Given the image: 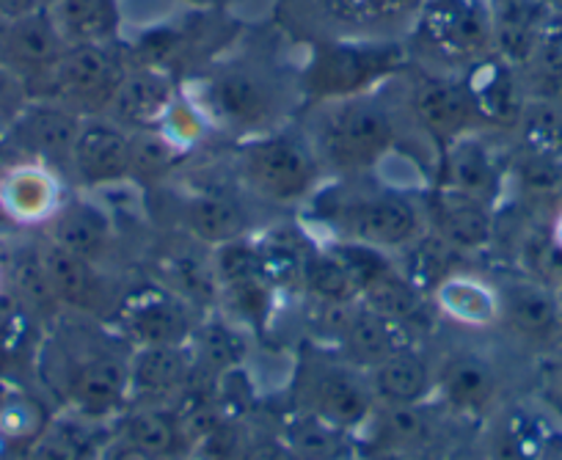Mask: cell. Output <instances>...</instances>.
Here are the masks:
<instances>
[{
	"label": "cell",
	"mask_w": 562,
	"mask_h": 460,
	"mask_svg": "<svg viewBox=\"0 0 562 460\" xmlns=\"http://www.w3.org/2000/svg\"><path fill=\"white\" fill-rule=\"evenodd\" d=\"M361 180L364 177L328 180L306 204L312 221L326 232L321 243H361L394 257L428 232L422 193L397 191L378 182L375 177L372 186H364Z\"/></svg>",
	"instance_id": "6da1fadb"
},
{
	"label": "cell",
	"mask_w": 562,
	"mask_h": 460,
	"mask_svg": "<svg viewBox=\"0 0 562 460\" xmlns=\"http://www.w3.org/2000/svg\"><path fill=\"white\" fill-rule=\"evenodd\" d=\"M328 180L370 177L403 141L400 116L375 91L317 100L301 133Z\"/></svg>",
	"instance_id": "7a4b0ae2"
},
{
	"label": "cell",
	"mask_w": 562,
	"mask_h": 460,
	"mask_svg": "<svg viewBox=\"0 0 562 460\" xmlns=\"http://www.w3.org/2000/svg\"><path fill=\"white\" fill-rule=\"evenodd\" d=\"M207 119L210 130L257 138L284 127L290 113V86L273 69L257 61H232L213 67L186 94Z\"/></svg>",
	"instance_id": "3957f363"
},
{
	"label": "cell",
	"mask_w": 562,
	"mask_h": 460,
	"mask_svg": "<svg viewBox=\"0 0 562 460\" xmlns=\"http://www.w3.org/2000/svg\"><path fill=\"white\" fill-rule=\"evenodd\" d=\"M232 177L243 197L276 210L306 207L328 182L304 135L284 130L237 141Z\"/></svg>",
	"instance_id": "277c9868"
},
{
	"label": "cell",
	"mask_w": 562,
	"mask_h": 460,
	"mask_svg": "<svg viewBox=\"0 0 562 460\" xmlns=\"http://www.w3.org/2000/svg\"><path fill=\"white\" fill-rule=\"evenodd\" d=\"M414 42L436 72H467L494 56L491 0H425L414 20Z\"/></svg>",
	"instance_id": "5b68a950"
},
{
	"label": "cell",
	"mask_w": 562,
	"mask_h": 460,
	"mask_svg": "<svg viewBox=\"0 0 562 460\" xmlns=\"http://www.w3.org/2000/svg\"><path fill=\"white\" fill-rule=\"evenodd\" d=\"M299 408L359 436L378 408L367 372L348 364L342 356H315L295 375Z\"/></svg>",
	"instance_id": "8992f818"
},
{
	"label": "cell",
	"mask_w": 562,
	"mask_h": 460,
	"mask_svg": "<svg viewBox=\"0 0 562 460\" xmlns=\"http://www.w3.org/2000/svg\"><path fill=\"white\" fill-rule=\"evenodd\" d=\"M405 111H408L411 133L416 130L419 138L430 141L439 149L461 135L485 133L472 94L456 72L422 69L408 83Z\"/></svg>",
	"instance_id": "52a82bcc"
},
{
	"label": "cell",
	"mask_w": 562,
	"mask_h": 460,
	"mask_svg": "<svg viewBox=\"0 0 562 460\" xmlns=\"http://www.w3.org/2000/svg\"><path fill=\"white\" fill-rule=\"evenodd\" d=\"M127 64L113 45H69L50 72L40 80L50 100L75 108L83 116L105 113L122 83Z\"/></svg>",
	"instance_id": "ba28073f"
},
{
	"label": "cell",
	"mask_w": 562,
	"mask_h": 460,
	"mask_svg": "<svg viewBox=\"0 0 562 460\" xmlns=\"http://www.w3.org/2000/svg\"><path fill=\"white\" fill-rule=\"evenodd\" d=\"M67 177L83 193L113 191L133 182V133L105 113L86 116L67 164Z\"/></svg>",
	"instance_id": "9c48e42d"
},
{
	"label": "cell",
	"mask_w": 562,
	"mask_h": 460,
	"mask_svg": "<svg viewBox=\"0 0 562 460\" xmlns=\"http://www.w3.org/2000/svg\"><path fill=\"white\" fill-rule=\"evenodd\" d=\"M119 334L130 348L191 345L196 332L193 306L169 287H144L116 303Z\"/></svg>",
	"instance_id": "30bf717a"
},
{
	"label": "cell",
	"mask_w": 562,
	"mask_h": 460,
	"mask_svg": "<svg viewBox=\"0 0 562 460\" xmlns=\"http://www.w3.org/2000/svg\"><path fill=\"white\" fill-rule=\"evenodd\" d=\"M64 394L69 411L113 425L130 405V354L89 350L64 367Z\"/></svg>",
	"instance_id": "8fae6325"
},
{
	"label": "cell",
	"mask_w": 562,
	"mask_h": 460,
	"mask_svg": "<svg viewBox=\"0 0 562 460\" xmlns=\"http://www.w3.org/2000/svg\"><path fill=\"white\" fill-rule=\"evenodd\" d=\"M83 113L50 97H34L3 138L23 155V160H40L67 175L69 155L83 127Z\"/></svg>",
	"instance_id": "7c38bea8"
},
{
	"label": "cell",
	"mask_w": 562,
	"mask_h": 460,
	"mask_svg": "<svg viewBox=\"0 0 562 460\" xmlns=\"http://www.w3.org/2000/svg\"><path fill=\"white\" fill-rule=\"evenodd\" d=\"M428 229L456 248L461 257H474L496 240V207L447 186H430L422 193Z\"/></svg>",
	"instance_id": "4fadbf2b"
},
{
	"label": "cell",
	"mask_w": 562,
	"mask_h": 460,
	"mask_svg": "<svg viewBox=\"0 0 562 460\" xmlns=\"http://www.w3.org/2000/svg\"><path fill=\"white\" fill-rule=\"evenodd\" d=\"M67 197L61 171L40 160H18L0 175V213L18 226H47Z\"/></svg>",
	"instance_id": "5bb4252c"
},
{
	"label": "cell",
	"mask_w": 562,
	"mask_h": 460,
	"mask_svg": "<svg viewBox=\"0 0 562 460\" xmlns=\"http://www.w3.org/2000/svg\"><path fill=\"white\" fill-rule=\"evenodd\" d=\"M251 204L240 191L196 188L180 204V229L188 240L213 251L254 235Z\"/></svg>",
	"instance_id": "9a60e30c"
},
{
	"label": "cell",
	"mask_w": 562,
	"mask_h": 460,
	"mask_svg": "<svg viewBox=\"0 0 562 460\" xmlns=\"http://www.w3.org/2000/svg\"><path fill=\"white\" fill-rule=\"evenodd\" d=\"M40 257L61 310L75 312L80 317H97L105 310H116L119 301L111 292L108 268L89 262V259L78 257V254L67 251L50 240L40 246Z\"/></svg>",
	"instance_id": "2e32d148"
},
{
	"label": "cell",
	"mask_w": 562,
	"mask_h": 460,
	"mask_svg": "<svg viewBox=\"0 0 562 460\" xmlns=\"http://www.w3.org/2000/svg\"><path fill=\"white\" fill-rule=\"evenodd\" d=\"M447 419L452 416L436 400L419 405H378L361 433L370 444V452L372 449H408V452L445 455Z\"/></svg>",
	"instance_id": "e0dca14e"
},
{
	"label": "cell",
	"mask_w": 562,
	"mask_h": 460,
	"mask_svg": "<svg viewBox=\"0 0 562 460\" xmlns=\"http://www.w3.org/2000/svg\"><path fill=\"white\" fill-rule=\"evenodd\" d=\"M499 290V326L524 343H557L562 332V295L543 281L516 273L496 281Z\"/></svg>",
	"instance_id": "ac0fdd59"
},
{
	"label": "cell",
	"mask_w": 562,
	"mask_h": 460,
	"mask_svg": "<svg viewBox=\"0 0 562 460\" xmlns=\"http://www.w3.org/2000/svg\"><path fill=\"white\" fill-rule=\"evenodd\" d=\"M47 240L89 262L108 268L113 251L119 248V224L105 202L94 199V193L67 197L56 218L45 226Z\"/></svg>",
	"instance_id": "d6986e66"
},
{
	"label": "cell",
	"mask_w": 562,
	"mask_h": 460,
	"mask_svg": "<svg viewBox=\"0 0 562 460\" xmlns=\"http://www.w3.org/2000/svg\"><path fill=\"white\" fill-rule=\"evenodd\" d=\"M439 186L456 188L488 204H499L507 188V164L496 155L488 133H469L441 149Z\"/></svg>",
	"instance_id": "ffe728a7"
},
{
	"label": "cell",
	"mask_w": 562,
	"mask_h": 460,
	"mask_svg": "<svg viewBox=\"0 0 562 460\" xmlns=\"http://www.w3.org/2000/svg\"><path fill=\"white\" fill-rule=\"evenodd\" d=\"M199 375L191 345L133 348L130 354V405H171Z\"/></svg>",
	"instance_id": "44dd1931"
},
{
	"label": "cell",
	"mask_w": 562,
	"mask_h": 460,
	"mask_svg": "<svg viewBox=\"0 0 562 460\" xmlns=\"http://www.w3.org/2000/svg\"><path fill=\"white\" fill-rule=\"evenodd\" d=\"M499 370L485 356L458 354L439 367L436 403L452 419H480L499 405Z\"/></svg>",
	"instance_id": "7402d4cb"
},
{
	"label": "cell",
	"mask_w": 562,
	"mask_h": 460,
	"mask_svg": "<svg viewBox=\"0 0 562 460\" xmlns=\"http://www.w3.org/2000/svg\"><path fill=\"white\" fill-rule=\"evenodd\" d=\"M180 94L182 91L177 89L175 75L166 72L164 67L135 64L124 72L105 116H111L130 133L155 130Z\"/></svg>",
	"instance_id": "603a6c76"
},
{
	"label": "cell",
	"mask_w": 562,
	"mask_h": 460,
	"mask_svg": "<svg viewBox=\"0 0 562 460\" xmlns=\"http://www.w3.org/2000/svg\"><path fill=\"white\" fill-rule=\"evenodd\" d=\"M64 51H67V42L58 34L47 7L23 20L0 25V61L18 69L29 80L31 94Z\"/></svg>",
	"instance_id": "cb8c5ba5"
},
{
	"label": "cell",
	"mask_w": 562,
	"mask_h": 460,
	"mask_svg": "<svg viewBox=\"0 0 562 460\" xmlns=\"http://www.w3.org/2000/svg\"><path fill=\"white\" fill-rule=\"evenodd\" d=\"M436 375L439 367H434L430 356L419 343H408L372 367L367 381L378 405H419L436 400Z\"/></svg>",
	"instance_id": "d4e9b609"
},
{
	"label": "cell",
	"mask_w": 562,
	"mask_h": 460,
	"mask_svg": "<svg viewBox=\"0 0 562 460\" xmlns=\"http://www.w3.org/2000/svg\"><path fill=\"white\" fill-rule=\"evenodd\" d=\"M430 301L436 306V315L467 332H488L499 326L502 306L496 281L469 273V270H458L450 279L441 281Z\"/></svg>",
	"instance_id": "484cf974"
},
{
	"label": "cell",
	"mask_w": 562,
	"mask_h": 460,
	"mask_svg": "<svg viewBox=\"0 0 562 460\" xmlns=\"http://www.w3.org/2000/svg\"><path fill=\"white\" fill-rule=\"evenodd\" d=\"M414 343L408 334L383 315L372 312L361 301L350 303L345 312L342 328H339L337 348L348 364L359 367L361 372H370L372 367L381 364L383 359L400 350L403 345Z\"/></svg>",
	"instance_id": "4316f807"
},
{
	"label": "cell",
	"mask_w": 562,
	"mask_h": 460,
	"mask_svg": "<svg viewBox=\"0 0 562 460\" xmlns=\"http://www.w3.org/2000/svg\"><path fill=\"white\" fill-rule=\"evenodd\" d=\"M389 64H394V53L389 56L381 47L339 45L312 72V91L317 100L361 94L378 83Z\"/></svg>",
	"instance_id": "83f0119b"
},
{
	"label": "cell",
	"mask_w": 562,
	"mask_h": 460,
	"mask_svg": "<svg viewBox=\"0 0 562 460\" xmlns=\"http://www.w3.org/2000/svg\"><path fill=\"white\" fill-rule=\"evenodd\" d=\"M359 301L364 306H370L372 312L383 315L386 321H392L394 326L403 328L414 343H419L422 334L430 332V323H434L436 306L430 301V295H425L422 290H416L403 273H400L397 262L386 270V273L378 276L372 284H367L361 290Z\"/></svg>",
	"instance_id": "f1b7e54d"
},
{
	"label": "cell",
	"mask_w": 562,
	"mask_h": 460,
	"mask_svg": "<svg viewBox=\"0 0 562 460\" xmlns=\"http://www.w3.org/2000/svg\"><path fill=\"white\" fill-rule=\"evenodd\" d=\"M113 438L108 422L89 419L75 411L47 422L29 444L23 460H97Z\"/></svg>",
	"instance_id": "f546056e"
},
{
	"label": "cell",
	"mask_w": 562,
	"mask_h": 460,
	"mask_svg": "<svg viewBox=\"0 0 562 460\" xmlns=\"http://www.w3.org/2000/svg\"><path fill=\"white\" fill-rule=\"evenodd\" d=\"M111 427L113 438L160 458L180 460L188 449L186 422L177 416L175 405H127Z\"/></svg>",
	"instance_id": "4dcf8cb0"
},
{
	"label": "cell",
	"mask_w": 562,
	"mask_h": 460,
	"mask_svg": "<svg viewBox=\"0 0 562 460\" xmlns=\"http://www.w3.org/2000/svg\"><path fill=\"white\" fill-rule=\"evenodd\" d=\"M47 12L67 47L113 45L122 29L119 0H50Z\"/></svg>",
	"instance_id": "1f68e13d"
},
{
	"label": "cell",
	"mask_w": 562,
	"mask_h": 460,
	"mask_svg": "<svg viewBox=\"0 0 562 460\" xmlns=\"http://www.w3.org/2000/svg\"><path fill=\"white\" fill-rule=\"evenodd\" d=\"M299 281L306 295L315 303H328V306H345V303L359 301L353 276L348 273L342 259L326 246V243H310L301 248Z\"/></svg>",
	"instance_id": "d6a6232c"
},
{
	"label": "cell",
	"mask_w": 562,
	"mask_h": 460,
	"mask_svg": "<svg viewBox=\"0 0 562 460\" xmlns=\"http://www.w3.org/2000/svg\"><path fill=\"white\" fill-rule=\"evenodd\" d=\"M299 460H353L356 436L310 411L295 408L279 433Z\"/></svg>",
	"instance_id": "836d02e7"
},
{
	"label": "cell",
	"mask_w": 562,
	"mask_h": 460,
	"mask_svg": "<svg viewBox=\"0 0 562 460\" xmlns=\"http://www.w3.org/2000/svg\"><path fill=\"white\" fill-rule=\"evenodd\" d=\"M193 356H196L199 372L207 375H229L246 361L248 343L246 332L237 326L232 317H210L196 323V332L191 339Z\"/></svg>",
	"instance_id": "e575fe53"
},
{
	"label": "cell",
	"mask_w": 562,
	"mask_h": 460,
	"mask_svg": "<svg viewBox=\"0 0 562 460\" xmlns=\"http://www.w3.org/2000/svg\"><path fill=\"white\" fill-rule=\"evenodd\" d=\"M467 257L456 251V248L447 246L441 237H436L434 232H425V235L416 237L411 246H405L403 251L394 254V262H397L400 273L422 290L425 295H434L436 287L445 279H450L452 273H458V262Z\"/></svg>",
	"instance_id": "d590c367"
},
{
	"label": "cell",
	"mask_w": 562,
	"mask_h": 460,
	"mask_svg": "<svg viewBox=\"0 0 562 460\" xmlns=\"http://www.w3.org/2000/svg\"><path fill=\"white\" fill-rule=\"evenodd\" d=\"M507 186L518 191L524 202L546 204L562 202V160L538 155L516 146L513 158L507 160Z\"/></svg>",
	"instance_id": "8d00e7d4"
},
{
	"label": "cell",
	"mask_w": 562,
	"mask_h": 460,
	"mask_svg": "<svg viewBox=\"0 0 562 460\" xmlns=\"http://www.w3.org/2000/svg\"><path fill=\"white\" fill-rule=\"evenodd\" d=\"M516 146L562 160V102L527 97L513 127Z\"/></svg>",
	"instance_id": "74e56055"
},
{
	"label": "cell",
	"mask_w": 562,
	"mask_h": 460,
	"mask_svg": "<svg viewBox=\"0 0 562 460\" xmlns=\"http://www.w3.org/2000/svg\"><path fill=\"white\" fill-rule=\"evenodd\" d=\"M3 276H7V284H12L14 298H18L20 306H23L25 312H34V315H53V312L61 310L50 290V281H47L40 248H29V251L14 254L12 262L3 268Z\"/></svg>",
	"instance_id": "f35d334b"
},
{
	"label": "cell",
	"mask_w": 562,
	"mask_h": 460,
	"mask_svg": "<svg viewBox=\"0 0 562 460\" xmlns=\"http://www.w3.org/2000/svg\"><path fill=\"white\" fill-rule=\"evenodd\" d=\"M538 458V444L535 436L513 422V416L499 419L488 433V449L485 460H535Z\"/></svg>",
	"instance_id": "ab89813d"
},
{
	"label": "cell",
	"mask_w": 562,
	"mask_h": 460,
	"mask_svg": "<svg viewBox=\"0 0 562 460\" xmlns=\"http://www.w3.org/2000/svg\"><path fill=\"white\" fill-rule=\"evenodd\" d=\"M47 422L40 419V408L29 397H12L0 405V438L29 444Z\"/></svg>",
	"instance_id": "60d3db41"
},
{
	"label": "cell",
	"mask_w": 562,
	"mask_h": 460,
	"mask_svg": "<svg viewBox=\"0 0 562 460\" xmlns=\"http://www.w3.org/2000/svg\"><path fill=\"white\" fill-rule=\"evenodd\" d=\"M31 100H34V94H31L29 80L18 69L0 61V138L18 122V116L25 111Z\"/></svg>",
	"instance_id": "b9f144b4"
},
{
	"label": "cell",
	"mask_w": 562,
	"mask_h": 460,
	"mask_svg": "<svg viewBox=\"0 0 562 460\" xmlns=\"http://www.w3.org/2000/svg\"><path fill=\"white\" fill-rule=\"evenodd\" d=\"M237 460H299V455L288 447L281 436L273 438H254L240 449Z\"/></svg>",
	"instance_id": "7bdbcfd3"
},
{
	"label": "cell",
	"mask_w": 562,
	"mask_h": 460,
	"mask_svg": "<svg viewBox=\"0 0 562 460\" xmlns=\"http://www.w3.org/2000/svg\"><path fill=\"white\" fill-rule=\"evenodd\" d=\"M97 460H169V458H160V455L153 452H144L138 447H130V444L119 441V438H111L102 449V455Z\"/></svg>",
	"instance_id": "ee69618b"
},
{
	"label": "cell",
	"mask_w": 562,
	"mask_h": 460,
	"mask_svg": "<svg viewBox=\"0 0 562 460\" xmlns=\"http://www.w3.org/2000/svg\"><path fill=\"white\" fill-rule=\"evenodd\" d=\"M40 9H45L42 0H0V25L29 18V14L40 12Z\"/></svg>",
	"instance_id": "f6af8a7d"
},
{
	"label": "cell",
	"mask_w": 562,
	"mask_h": 460,
	"mask_svg": "<svg viewBox=\"0 0 562 460\" xmlns=\"http://www.w3.org/2000/svg\"><path fill=\"white\" fill-rule=\"evenodd\" d=\"M364 460H447L436 452H408V449H372Z\"/></svg>",
	"instance_id": "bcb514c9"
},
{
	"label": "cell",
	"mask_w": 562,
	"mask_h": 460,
	"mask_svg": "<svg viewBox=\"0 0 562 460\" xmlns=\"http://www.w3.org/2000/svg\"><path fill=\"white\" fill-rule=\"evenodd\" d=\"M549 397H551V403L557 405V411H560V414H562V367L554 372V378H551Z\"/></svg>",
	"instance_id": "7dc6e473"
},
{
	"label": "cell",
	"mask_w": 562,
	"mask_h": 460,
	"mask_svg": "<svg viewBox=\"0 0 562 460\" xmlns=\"http://www.w3.org/2000/svg\"><path fill=\"white\" fill-rule=\"evenodd\" d=\"M549 232H551V237H554V240H557V246H562V202L557 204L554 213H551Z\"/></svg>",
	"instance_id": "c3c4849f"
},
{
	"label": "cell",
	"mask_w": 562,
	"mask_h": 460,
	"mask_svg": "<svg viewBox=\"0 0 562 460\" xmlns=\"http://www.w3.org/2000/svg\"><path fill=\"white\" fill-rule=\"evenodd\" d=\"M3 287H7V276H3V262H0V292H3Z\"/></svg>",
	"instance_id": "681fc988"
},
{
	"label": "cell",
	"mask_w": 562,
	"mask_h": 460,
	"mask_svg": "<svg viewBox=\"0 0 562 460\" xmlns=\"http://www.w3.org/2000/svg\"><path fill=\"white\" fill-rule=\"evenodd\" d=\"M452 460H463V458H458V455H456V458H452ZM480 460H485V455H483V458H480Z\"/></svg>",
	"instance_id": "f907efd6"
},
{
	"label": "cell",
	"mask_w": 562,
	"mask_h": 460,
	"mask_svg": "<svg viewBox=\"0 0 562 460\" xmlns=\"http://www.w3.org/2000/svg\"><path fill=\"white\" fill-rule=\"evenodd\" d=\"M491 3H499V0H491Z\"/></svg>",
	"instance_id": "816d5d0a"
},
{
	"label": "cell",
	"mask_w": 562,
	"mask_h": 460,
	"mask_svg": "<svg viewBox=\"0 0 562 460\" xmlns=\"http://www.w3.org/2000/svg\"><path fill=\"white\" fill-rule=\"evenodd\" d=\"M0 356H3V354H0Z\"/></svg>",
	"instance_id": "f5cc1de1"
},
{
	"label": "cell",
	"mask_w": 562,
	"mask_h": 460,
	"mask_svg": "<svg viewBox=\"0 0 562 460\" xmlns=\"http://www.w3.org/2000/svg\"><path fill=\"white\" fill-rule=\"evenodd\" d=\"M560 12H562V9H560Z\"/></svg>",
	"instance_id": "db71d44e"
}]
</instances>
